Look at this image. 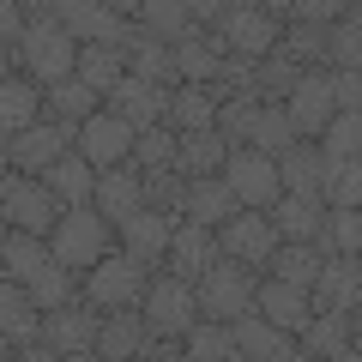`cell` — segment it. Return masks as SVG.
Instances as JSON below:
<instances>
[{
	"instance_id": "8fae6325",
	"label": "cell",
	"mask_w": 362,
	"mask_h": 362,
	"mask_svg": "<svg viewBox=\"0 0 362 362\" xmlns=\"http://www.w3.org/2000/svg\"><path fill=\"white\" fill-rule=\"evenodd\" d=\"M284 115L296 127V139H320V127L338 115L332 109V66H302V78L284 97Z\"/></svg>"
},
{
	"instance_id": "836d02e7",
	"label": "cell",
	"mask_w": 362,
	"mask_h": 362,
	"mask_svg": "<svg viewBox=\"0 0 362 362\" xmlns=\"http://www.w3.org/2000/svg\"><path fill=\"white\" fill-rule=\"evenodd\" d=\"M25 290H30V302H37L42 314H49V308H66V302H78V272L61 266V259L49 254V259L25 278Z\"/></svg>"
},
{
	"instance_id": "603a6c76",
	"label": "cell",
	"mask_w": 362,
	"mask_h": 362,
	"mask_svg": "<svg viewBox=\"0 0 362 362\" xmlns=\"http://www.w3.org/2000/svg\"><path fill=\"white\" fill-rule=\"evenodd\" d=\"M272 230H278V242H314V230H320L326 218V199L320 194H278L266 206Z\"/></svg>"
},
{
	"instance_id": "ee69618b",
	"label": "cell",
	"mask_w": 362,
	"mask_h": 362,
	"mask_svg": "<svg viewBox=\"0 0 362 362\" xmlns=\"http://www.w3.org/2000/svg\"><path fill=\"white\" fill-rule=\"evenodd\" d=\"M247 145H254V151H266V157H284L290 145H296V127H290L284 103H259V115H254V133H247Z\"/></svg>"
},
{
	"instance_id": "680465c9",
	"label": "cell",
	"mask_w": 362,
	"mask_h": 362,
	"mask_svg": "<svg viewBox=\"0 0 362 362\" xmlns=\"http://www.w3.org/2000/svg\"><path fill=\"white\" fill-rule=\"evenodd\" d=\"M103 6H109V13H121V18H133V13H139V0H103Z\"/></svg>"
},
{
	"instance_id": "60d3db41",
	"label": "cell",
	"mask_w": 362,
	"mask_h": 362,
	"mask_svg": "<svg viewBox=\"0 0 362 362\" xmlns=\"http://www.w3.org/2000/svg\"><path fill=\"white\" fill-rule=\"evenodd\" d=\"M320 157L326 163H344V157H362V109H338L332 121L320 127Z\"/></svg>"
},
{
	"instance_id": "c3c4849f",
	"label": "cell",
	"mask_w": 362,
	"mask_h": 362,
	"mask_svg": "<svg viewBox=\"0 0 362 362\" xmlns=\"http://www.w3.org/2000/svg\"><path fill=\"white\" fill-rule=\"evenodd\" d=\"M139 18L151 37H163V42H175V37H187L194 30V18H187V0H139Z\"/></svg>"
},
{
	"instance_id": "7bdbcfd3",
	"label": "cell",
	"mask_w": 362,
	"mask_h": 362,
	"mask_svg": "<svg viewBox=\"0 0 362 362\" xmlns=\"http://www.w3.org/2000/svg\"><path fill=\"white\" fill-rule=\"evenodd\" d=\"M296 78H302V66L290 61V54L272 49V54H259V61H254V97H259V103H284Z\"/></svg>"
},
{
	"instance_id": "8d00e7d4",
	"label": "cell",
	"mask_w": 362,
	"mask_h": 362,
	"mask_svg": "<svg viewBox=\"0 0 362 362\" xmlns=\"http://www.w3.org/2000/svg\"><path fill=\"white\" fill-rule=\"evenodd\" d=\"M97 103H103V97H97L85 78H54V85H42V115H54V121H85Z\"/></svg>"
},
{
	"instance_id": "91938a15",
	"label": "cell",
	"mask_w": 362,
	"mask_h": 362,
	"mask_svg": "<svg viewBox=\"0 0 362 362\" xmlns=\"http://www.w3.org/2000/svg\"><path fill=\"white\" fill-rule=\"evenodd\" d=\"M259 6H266V13H278V18H290V6H296V0H259Z\"/></svg>"
},
{
	"instance_id": "484cf974",
	"label": "cell",
	"mask_w": 362,
	"mask_h": 362,
	"mask_svg": "<svg viewBox=\"0 0 362 362\" xmlns=\"http://www.w3.org/2000/svg\"><path fill=\"white\" fill-rule=\"evenodd\" d=\"M0 332L13 338V350L30 344V338H42V308L30 302V290L18 284V278H6V272H0Z\"/></svg>"
},
{
	"instance_id": "7dc6e473",
	"label": "cell",
	"mask_w": 362,
	"mask_h": 362,
	"mask_svg": "<svg viewBox=\"0 0 362 362\" xmlns=\"http://www.w3.org/2000/svg\"><path fill=\"white\" fill-rule=\"evenodd\" d=\"M326 66H362V6L326 25Z\"/></svg>"
},
{
	"instance_id": "5b68a950",
	"label": "cell",
	"mask_w": 362,
	"mask_h": 362,
	"mask_svg": "<svg viewBox=\"0 0 362 362\" xmlns=\"http://www.w3.org/2000/svg\"><path fill=\"white\" fill-rule=\"evenodd\" d=\"M254 284H259V272L242 266V259H211L206 272L194 278V296H199V314H211V320H235V314L254 308Z\"/></svg>"
},
{
	"instance_id": "9c48e42d",
	"label": "cell",
	"mask_w": 362,
	"mask_h": 362,
	"mask_svg": "<svg viewBox=\"0 0 362 362\" xmlns=\"http://www.w3.org/2000/svg\"><path fill=\"white\" fill-rule=\"evenodd\" d=\"M206 30H218L223 54H247V61H259V54L278 49V30H284V18L266 13V6H230V13H223L218 25H206Z\"/></svg>"
},
{
	"instance_id": "bcb514c9",
	"label": "cell",
	"mask_w": 362,
	"mask_h": 362,
	"mask_svg": "<svg viewBox=\"0 0 362 362\" xmlns=\"http://www.w3.org/2000/svg\"><path fill=\"white\" fill-rule=\"evenodd\" d=\"M254 115H259V97H254V90H230V97H218V115H211V127H218L230 145H247Z\"/></svg>"
},
{
	"instance_id": "681fc988",
	"label": "cell",
	"mask_w": 362,
	"mask_h": 362,
	"mask_svg": "<svg viewBox=\"0 0 362 362\" xmlns=\"http://www.w3.org/2000/svg\"><path fill=\"white\" fill-rule=\"evenodd\" d=\"M175 163V127L169 121H151V127L133 133V169H169Z\"/></svg>"
},
{
	"instance_id": "9a60e30c",
	"label": "cell",
	"mask_w": 362,
	"mask_h": 362,
	"mask_svg": "<svg viewBox=\"0 0 362 362\" xmlns=\"http://www.w3.org/2000/svg\"><path fill=\"white\" fill-rule=\"evenodd\" d=\"M230 338H235V362H296V338L254 308L230 320Z\"/></svg>"
},
{
	"instance_id": "f546056e",
	"label": "cell",
	"mask_w": 362,
	"mask_h": 362,
	"mask_svg": "<svg viewBox=\"0 0 362 362\" xmlns=\"http://www.w3.org/2000/svg\"><path fill=\"white\" fill-rule=\"evenodd\" d=\"M42 115V85L25 73H6L0 78V139H13L18 127H30V121Z\"/></svg>"
},
{
	"instance_id": "f5cc1de1",
	"label": "cell",
	"mask_w": 362,
	"mask_h": 362,
	"mask_svg": "<svg viewBox=\"0 0 362 362\" xmlns=\"http://www.w3.org/2000/svg\"><path fill=\"white\" fill-rule=\"evenodd\" d=\"M332 109H362V66H332Z\"/></svg>"
},
{
	"instance_id": "f1b7e54d",
	"label": "cell",
	"mask_w": 362,
	"mask_h": 362,
	"mask_svg": "<svg viewBox=\"0 0 362 362\" xmlns=\"http://www.w3.org/2000/svg\"><path fill=\"white\" fill-rule=\"evenodd\" d=\"M223 157H230V139H223L218 127L175 133V169H181V175H218Z\"/></svg>"
},
{
	"instance_id": "8992f818",
	"label": "cell",
	"mask_w": 362,
	"mask_h": 362,
	"mask_svg": "<svg viewBox=\"0 0 362 362\" xmlns=\"http://www.w3.org/2000/svg\"><path fill=\"white\" fill-rule=\"evenodd\" d=\"M218 175L235 194V206H247V211H266L272 199L284 194V187H278V157L254 151V145H230V157H223Z\"/></svg>"
},
{
	"instance_id": "f35d334b",
	"label": "cell",
	"mask_w": 362,
	"mask_h": 362,
	"mask_svg": "<svg viewBox=\"0 0 362 362\" xmlns=\"http://www.w3.org/2000/svg\"><path fill=\"white\" fill-rule=\"evenodd\" d=\"M314 247H320V254H356V247H362V218H356V206H326L320 230H314Z\"/></svg>"
},
{
	"instance_id": "83f0119b",
	"label": "cell",
	"mask_w": 362,
	"mask_h": 362,
	"mask_svg": "<svg viewBox=\"0 0 362 362\" xmlns=\"http://www.w3.org/2000/svg\"><path fill=\"white\" fill-rule=\"evenodd\" d=\"M42 187H49L54 199H61V211L66 206H90V187H97V169L85 163L78 151H61L49 169H42Z\"/></svg>"
},
{
	"instance_id": "ab89813d",
	"label": "cell",
	"mask_w": 362,
	"mask_h": 362,
	"mask_svg": "<svg viewBox=\"0 0 362 362\" xmlns=\"http://www.w3.org/2000/svg\"><path fill=\"white\" fill-rule=\"evenodd\" d=\"M278 54H290L296 66H326V25L284 18V30H278Z\"/></svg>"
},
{
	"instance_id": "94428289",
	"label": "cell",
	"mask_w": 362,
	"mask_h": 362,
	"mask_svg": "<svg viewBox=\"0 0 362 362\" xmlns=\"http://www.w3.org/2000/svg\"><path fill=\"white\" fill-rule=\"evenodd\" d=\"M6 169H13V151H6V139H0V181H6Z\"/></svg>"
},
{
	"instance_id": "ffe728a7",
	"label": "cell",
	"mask_w": 362,
	"mask_h": 362,
	"mask_svg": "<svg viewBox=\"0 0 362 362\" xmlns=\"http://www.w3.org/2000/svg\"><path fill=\"white\" fill-rule=\"evenodd\" d=\"M54 18L66 25V37H73V42H121V37H127V25H133V18L109 13L103 0H54Z\"/></svg>"
},
{
	"instance_id": "5bb4252c",
	"label": "cell",
	"mask_w": 362,
	"mask_h": 362,
	"mask_svg": "<svg viewBox=\"0 0 362 362\" xmlns=\"http://www.w3.org/2000/svg\"><path fill=\"white\" fill-rule=\"evenodd\" d=\"M42 338L54 344V356L90 362V356H97V308H90V302H66V308H49V314H42Z\"/></svg>"
},
{
	"instance_id": "6125c7cd",
	"label": "cell",
	"mask_w": 362,
	"mask_h": 362,
	"mask_svg": "<svg viewBox=\"0 0 362 362\" xmlns=\"http://www.w3.org/2000/svg\"><path fill=\"white\" fill-rule=\"evenodd\" d=\"M6 230H13V223H6V211H0V235H6Z\"/></svg>"
},
{
	"instance_id": "4316f807",
	"label": "cell",
	"mask_w": 362,
	"mask_h": 362,
	"mask_svg": "<svg viewBox=\"0 0 362 362\" xmlns=\"http://www.w3.org/2000/svg\"><path fill=\"white\" fill-rule=\"evenodd\" d=\"M230 211H235V194L223 187V175H187V187H181V218L218 230Z\"/></svg>"
},
{
	"instance_id": "1f68e13d",
	"label": "cell",
	"mask_w": 362,
	"mask_h": 362,
	"mask_svg": "<svg viewBox=\"0 0 362 362\" xmlns=\"http://www.w3.org/2000/svg\"><path fill=\"white\" fill-rule=\"evenodd\" d=\"M320 181H326V157H320L314 139H296L278 157V187L284 194H320Z\"/></svg>"
},
{
	"instance_id": "f907efd6",
	"label": "cell",
	"mask_w": 362,
	"mask_h": 362,
	"mask_svg": "<svg viewBox=\"0 0 362 362\" xmlns=\"http://www.w3.org/2000/svg\"><path fill=\"white\" fill-rule=\"evenodd\" d=\"M320 199H326V206H362V163H356V157H344V163H326Z\"/></svg>"
},
{
	"instance_id": "44dd1931",
	"label": "cell",
	"mask_w": 362,
	"mask_h": 362,
	"mask_svg": "<svg viewBox=\"0 0 362 362\" xmlns=\"http://www.w3.org/2000/svg\"><path fill=\"white\" fill-rule=\"evenodd\" d=\"M169 223L175 218H163V211H151V206H139L133 218H121L115 223V242L127 247L133 259H145V266H163V254H169Z\"/></svg>"
},
{
	"instance_id": "74e56055",
	"label": "cell",
	"mask_w": 362,
	"mask_h": 362,
	"mask_svg": "<svg viewBox=\"0 0 362 362\" xmlns=\"http://www.w3.org/2000/svg\"><path fill=\"white\" fill-rule=\"evenodd\" d=\"M42 259H49V235H30V230H6L0 235V272H6V278L25 284Z\"/></svg>"
},
{
	"instance_id": "e575fe53",
	"label": "cell",
	"mask_w": 362,
	"mask_h": 362,
	"mask_svg": "<svg viewBox=\"0 0 362 362\" xmlns=\"http://www.w3.org/2000/svg\"><path fill=\"white\" fill-rule=\"evenodd\" d=\"M181 356H187V362H235L230 320H211V314H199V320L181 332Z\"/></svg>"
},
{
	"instance_id": "52a82bcc",
	"label": "cell",
	"mask_w": 362,
	"mask_h": 362,
	"mask_svg": "<svg viewBox=\"0 0 362 362\" xmlns=\"http://www.w3.org/2000/svg\"><path fill=\"white\" fill-rule=\"evenodd\" d=\"M133 121H121L115 109H90L85 121H78V133H73V151L85 157L90 169H115V163H133Z\"/></svg>"
},
{
	"instance_id": "d6a6232c",
	"label": "cell",
	"mask_w": 362,
	"mask_h": 362,
	"mask_svg": "<svg viewBox=\"0 0 362 362\" xmlns=\"http://www.w3.org/2000/svg\"><path fill=\"white\" fill-rule=\"evenodd\" d=\"M211 115H218V90H211V85H187V78H181V85L169 90V109H163V121H169L175 133L211 127Z\"/></svg>"
},
{
	"instance_id": "d6986e66",
	"label": "cell",
	"mask_w": 362,
	"mask_h": 362,
	"mask_svg": "<svg viewBox=\"0 0 362 362\" xmlns=\"http://www.w3.org/2000/svg\"><path fill=\"white\" fill-rule=\"evenodd\" d=\"M296 356H356V308L350 314H308L296 332Z\"/></svg>"
},
{
	"instance_id": "6f0895ef",
	"label": "cell",
	"mask_w": 362,
	"mask_h": 362,
	"mask_svg": "<svg viewBox=\"0 0 362 362\" xmlns=\"http://www.w3.org/2000/svg\"><path fill=\"white\" fill-rule=\"evenodd\" d=\"M6 73H18V54H13V42H0V78Z\"/></svg>"
},
{
	"instance_id": "db71d44e",
	"label": "cell",
	"mask_w": 362,
	"mask_h": 362,
	"mask_svg": "<svg viewBox=\"0 0 362 362\" xmlns=\"http://www.w3.org/2000/svg\"><path fill=\"white\" fill-rule=\"evenodd\" d=\"M230 6H259V0H187V18H194V25L206 30V25H218V18L230 13Z\"/></svg>"
},
{
	"instance_id": "2e32d148",
	"label": "cell",
	"mask_w": 362,
	"mask_h": 362,
	"mask_svg": "<svg viewBox=\"0 0 362 362\" xmlns=\"http://www.w3.org/2000/svg\"><path fill=\"white\" fill-rule=\"evenodd\" d=\"M211 259H218V230H211V223H194V218H175V223H169L163 272H175V278H199Z\"/></svg>"
},
{
	"instance_id": "ac0fdd59",
	"label": "cell",
	"mask_w": 362,
	"mask_h": 362,
	"mask_svg": "<svg viewBox=\"0 0 362 362\" xmlns=\"http://www.w3.org/2000/svg\"><path fill=\"white\" fill-rule=\"evenodd\" d=\"M103 109H115V115L133 121V127H151V121H163V109H169V85H151V78L121 73L115 85L103 90Z\"/></svg>"
},
{
	"instance_id": "3957f363",
	"label": "cell",
	"mask_w": 362,
	"mask_h": 362,
	"mask_svg": "<svg viewBox=\"0 0 362 362\" xmlns=\"http://www.w3.org/2000/svg\"><path fill=\"white\" fill-rule=\"evenodd\" d=\"M18 54V73L37 78V85H54V78H73V61H78V42L66 37L61 18H25V37L13 42Z\"/></svg>"
},
{
	"instance_id": "7c38bea8",
	"label": "cell",
	"mask_w": 362,
	"mask_h": 362,
	"mask_svg": "<svg viewBox=\"0 0 362 362\" xmlns=\"http://www.w3.org/2000/svg\"><path fill=\"white\" fill-rule=\"evenodd\" d=\"M73 133H78V121L37 115L30 127H18L13 139H6V151H13V169H25V175H42V169H49L61 151H73Z\"/></svg>"
},
{
	"instance_id": "816d5d0a",
	"label": "cell",
	"mask_w": 362,
	"mask_h": 362,
	"mask_svg": "<svg viewBox=\"0 0 362 362\" xmlns=\"http://www.w3.org/2000/svg\"><path fill=\"white\" fill-rule=\"evenodd\" d=\"M350 6H362V0H296V6H290V18H308V25H332V18H344Z\"/></svg>"
},
{
	"instance_id": "4dcf8cb0",
	"label": "cell",
	"mask_w": 362,
	"mask_h": 362,
	"mask_svg": "<svg viewBox=\"0 0 362 362\" xmlns=\"http://www.w3.org/2000/svg\"><path fill=\"white\" fill-rule=\"evenodd\" d=\"M145 344V314L139 308H109L97 320V356L103 362H121V356H139Z\"/></svg>"
},
{
	"instance_id": "7a4b0ae2",
	"label": "cell",
	"mask_w": 362,
	"mask_h": 362,
	"mask_svg": "<svg viewBox=\"0 0 362 362\" xmlns=\"http://www.w3.org/2000/svg\"><path fill=\"white\" fill-rule=\"evenodd\" d=\"M109 247H121V242H115V223L97 206H66L61 218H54V230H49V254L61 259V266H73V272L97 266Z\"/></svg>"
},
{
	"instance_id": "cb8c5ba5",
	"label": "cell",
	"mask_w": 362,
	"mask_h": 362,
	"mask_svg": "<svg viewBox=\"0 0 362 362\" xmlns=\"http://www.w3.org/2000/svg\"><path fill=\"white\" fill-rule=\"evenodd\" d=\"M90 206L103 211L109 223L133 218V211L145 206V199H139V169H133V163H115V169H97V187H90Z\"/></svg>"
},
{
	"instance_id": "277c9868",
	"label": "cell",
	"mask_w": 362,
	"mask_h": 362,
	"mask_svg": "<svg viewBox=\"0 0 362 362\" xmlns=\"http://www.w3.org/2000/svg\"><path fill=\"white\" fill-rule=\"evenodd\" d=\"M139 314H145V332H151V338H181L187 326L199 320L194 278H175V272L157 266L151 284H145V296H139Z\"/></svg>"
},
{
	"instance_id": "11a10c76",
	"label": "cell",
	"mask_w": 362,
	"mask_h": 362,
	"mask_svg": "<svg viewBox=\"0 0 362 362\" xmlns=\"http://www.w3.org/2000/svg\"><path fill=\"white\" fill-rule=\"evenodd\" d=\"M18 37H25V6L0 0V42H18Z\"/></svg>"
},
{
	"instance_id": "30bf717a",
	"label": "cell",
	"mask_w": 362,
	"mask_h": 362,
	"mask_svg": "<svg viewBox=\"0 0 362 362\" xmlns=\"http://www.w3.org/2000/svg\"><path fill=\"white\" fill-rule=\"evenodd\" d=\"M272 247H278V230H272V218H266V211H247V206H235L230 218L218 223V254H223V259H242V266L266 272Z\"/></svg>"
},
{
	"instance_id": "d590c367",
	"label": "cell",
	"mask_w": 362,
	"mask_h": 362,
	"mask_svg": "<svg viewBox=\"0 0 362 362\" xmlns=\"http://www.w3.org/2000/svg\"><path fill=\"white\" fill-rule=\"evenodd\" d=\"M127 73V54H121V42H78V61H73V78H85L97 97H103L115 78Z\"/></svg>"
},
{
	"instance_id": "ba28073f",
	"label": "cell",
	"mask_w": 362,
	"mask_h": 362,
	"mask_svg": "<svg viewBox=\"0 0 362 362\" xmlns=\"http://www.w3.org/2000/svg\"><path fill=\"white\" fill-rule=\"evenodd\" d=\"M0 211L13 230H30V235H49L54 218H61V199L42 187V175H25V169H6L0 181Z\"/></svg>"
},
{
	"instance_id": "f6af8a7d",
	"label": "cell",
	"mask_w": 362,
	"mask_h": 362,
	"mask_svg": "<svg viewBox=\"0 0 362 362\" xmlns=\"http://www.w3.org/2000/svg\"><path fill=\"white\" fill-rule=\"evenodd\" d=\"M181 187H187V175L175 163L169 169H139V199L151 211H163V218H181Z\"/></svg>"
},
{
	"instance_id": "6da1fadb",
	"label": "cell",
	"mask_w": 362,
	"mask_h": 362,
	"mask_svg": "<svg viewBox=\"0 0 362 362\" xmlns=\"http://www.w3.org/2000/svg\"><path fill=\"white\" fill-rule=\"evenodd\" d=\"M145 284H151V266L133 259L127 247H109L97 266H85V278H78V302H90L97 314H109V308H139Z\"/></svg>"
},
{
	"instance_id": "d4e9b609",
	"label": "cell",
	"mask_w": 362,
	"mask_h": 362,
	"mask_svg": "<svg viewBox=\"0 0 362 362\" xmlns=\"http://www.w3.org/2000/svg\"><path fill=\"white\" fill-rule=\"evenodd\" d=\"M175 73L187 78V85H211V78L223 73V42L218 30H187V37H175Z\"/></svg>"
},
{
	"instance_id": "b9f144b4",
	"label": "cell",
	"mask_w": 362,
	"mask_h": 362,
	"mask_svg": "<svg viewBox=\"0 0 362 362\" xmlns=\"http://www.w3.org/2000/svg\"><path fill=\"white\" fill-rule=\"evenodd\" d=\"M320 247H314V242H278V247H272V259H266V272H272V278H284V284H302V290H308V278H314V272H320Z\"/></svg>"
},
{
	"instance_id": "7402d4cb",
	"label": "cell",
	"mask_w": 362,
	"mask_h": 362,
	"mask_svg": "<svg viewBox=\"0 0 362 362\" xmlns=\"http://www.w3.org/2000/svg\"><path fill=\"white\" fill-rule=\"evenodd\" d=\"M254 314H266L272 326H284V332L296 338L302 320H308L314 308H308V290H302V284H284V278H272V272H266V278L254 284Z\"/></svg>"
},
{
	"instance_id": "9f6ffc18",
	"label": "cell",
	"mask_w": 362,
	"mask_h": 362,
	"mask_svg": "<svg viewBox=\"0 0 362 362\" xmlns=\"http://www.w3.org/2000/svg\"><path fill=\"white\" fill-rule=\"evenodd\" d=\"M18 6H25V18H49L54 13V0H18Z\"/></svg>"
},
{
	"instance_id": "e0dca14e",
	"label": "cell",
	"mask_w": 362,
	"mask_h": 362,
	"mask_svg": "<svg viewBox=\"0 0 362 362\" xmlns=\"http://www.w3.org/2000/svg\"><path fill=\"white\" fill-rule=\"evenodd\" d=\"M121 54H127V73H133V78H151V85H169V90L181 85V73H175V42L151 37L145 25H127Z\"/></svg>"
},
{
	"instance_id": "4fadbf2b",
	"label": "cell",
	"mask_w": 362,
	"mask_h": 362,
	"mask_svg": "<svg viewBox=\"0 0 362 362\" xmlns=\"http://www.w3.org/2000/svg\"><path fill=\"white\" fill-rule=\"evenodd\" d=\"M308 308L314 314L362 308V266H356V254H326L320 259V272L308 278Z\"/></svg>"
}]
</instances>
